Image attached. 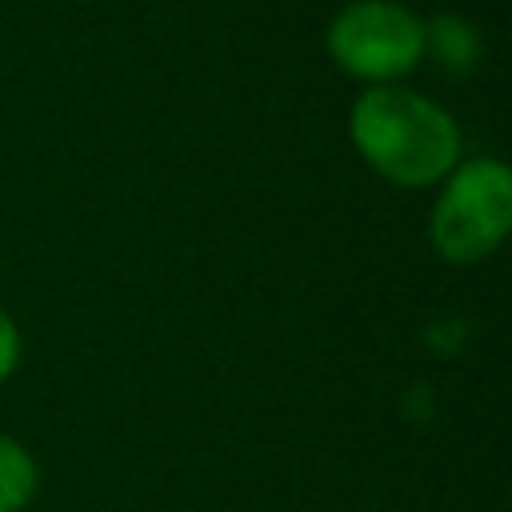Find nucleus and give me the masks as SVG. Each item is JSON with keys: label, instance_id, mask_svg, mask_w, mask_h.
Segmentation results:
<instances>
[{"label": "nucleus", "instance_id": "nucleus-2", "mask_svg": "<svg viewBox=\"0 0 512 512\" xmlns=\"http://www.w3.org/2000/svg\"><path fill=\"white\" fill-rule=\"evenodd\" d=\"M512 228V168L500 156H468L440 184L428 212V240L444 264L488 260Z\"/></svg>", "mask_w": 512, "mask_h": 512}, {"label": "nucleus", "instance_id": "nucleus-3", "mask_svg": "<svg viewBox=\"0 0 512 512\" xmlns=\"http://www.w3.org/2000/svg\"><path fill=\"white\" fill-rule=\"evenodd\" d=\"M328 60L356 84H404L424 64V16L400 0H352L324 28Z\"/></svg>", "mask_w": 512, "mask_h": 512}, {"label": "nucleus", "instance_id": "nucleus-6", "mask_svg": "<svg viewBox=\"0 0 512 512\" xmlns=\"http://www.w3.org/2000/svg\"><path fill=\"white\" fill-rule=\"evenodd\" d=\"M20 356H24V336H20V324L12 320V312L0 304V384L12 380V372L20 368Z\"/></svg>", "mask_w": 512, "mask_h": 512}, {"label": "nucleus", "instance_id": "nucleus-4", "mask_svg": "<svg viewBox=\"0 0 512 512\" xmlns=\"http://www.w3.org/2000/svg\"><path fill=\"white\" fill-rule=\"evenodd\" d=\"M480 32L456 16V12H436L424 20V60L440 68L444 76L464 80L480 64Z\"/></svg>", "mask_w": 512, "mask_h": 512}, {"label": "nucleus", "instance_id": "nucleus-1", "mask_svg": "<svg viewBox=\"0 0 512 512\" xmlns=\"http://www.w3.org/2000/svg\"><path fill=\"white\" fill-rule=\"evenodd\" d=\"M348 140L356 156L392 188H436L464 160L456 116L412 84L360 88L348 108Z\"/></svg>", "mask_w": 512, "mask_h": 512}, {"label": "nucleus", "instance_id": "nucleus-5", "mask_svg": "<svg viewBox=\"0 0 512 512\" xmlns=\"http://www.w3.org/2000/svg\"><path fill=\"white\" fill-rule=\"evenodd\" d=\"M36 488H40V468L32 452L16 436L0 432V512H24Z\"/></svg>", "mask_w": 512, "mask_h": 512}]
</instances>
